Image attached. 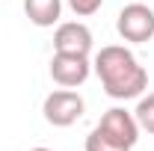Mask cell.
Wrapping results in <instances>:
<instances>
[{"label": "cell", "mask_w": 154, "mask_h": 151, "mask_svg": "<svg viewBox=\"0 0 154 151\" xmlns=\"http://www.w3.org/2000/svg\"><path fill=\"white\" fill-rule=\"evenodd\" d=\"M98 80L104 86V92L116 101H131L148 89V71L139 65L134 51H128L125 45H107L101 48L92 59Z\"/></svg>", "instance_id": "obj_1"}, {"label": "cell", "mask_w": 154, "mask_h": 151, "mask_svg": "<svg viewBox=\"0 0 154 151\" xmlns=\"http://www.w3.org/2000/svg\"><path fill=\"white\" fill-rule=\"evenodd\" d=\"M116 30L131 45L151 42L154 39V9H148L145 3H128L116 18Z\"/></svg>", "instance_id": "obj_2"}, {"label": "cell", "mask_w": 154, "mask_h": 151, "mask_svg": "<svg viewBox=\"0 0 154 151\" xmlns=\"http://www.w3.org/2000/svg\"><path fill=\"white\" fill-rule=\"evenodd\" d=\"M83 110H86V104H83V98L74 89H54L42 104L45 122L54 125V128H71L83 116Z\"/></svg>", "instance_id": "obj_3"}, {"label": "cell", "mask_w": 154, "mask_h": 151, "mask_svg": "<svg viewBox=\"0 0 154 151\" xmlns=\"http://www.w3.org/2000/svg\"><path fill=\"white\" fill-rule=\"evenodd\" d=\"M92 74V62L89 57H77V54H54L51 57V77L62 89H77L83 86Z\"/></svg>", "instance_id": "obj_4"}, {"label": "cell", "mask_w": 154, "mask_h": 151, "mask_svg": "<svg viewBox=\"0 0 154 151\" xmlns=\"http://www.w3.org/2000/svg\"><path fill=\"white\" fill-rule=\"evenodd\" d=\"M54 54H77L89 57L92 54V33L80 21H65L54 33Z\"/></svg>", "instance_id": "obj_5"}, {"label": "cell", "mask_w": 154, "mask_h": 151, "mask_svg": "<svg viewBox=\"0 0 154 151\" xmlns=\"http://www.w3.org/2000/svg\"><path fill=\"white\" fill-rule=\"evenodd\" d=\"M98 128L107 131L110 136H116L119 142H125L128 148H134L136 142H139V125H136L134 113H128L125 107H113V110H107V113L101 116Z\"/></svg>", "instance_id": "obj_6"}, {"label": "cell", "mask_w": 154, "mask_h": 151, "mask_svg": "<svg viewBox=\"0 0 154 151\" xmlns=\"http://www.w3.org/2000/svg\"><path fill=\"white\" fill-rule=\"evenodd\" d=\"M24 15L36 27H54L62 15V0H24Z\"/></svg>", "instance_id": "obj_7"}, {"label": "cell", "mask_w": 154, "mask_h": 151, "mask_svg": "<svg viewBox=\"0 0 154 151\" xmlns=\"http://www.w3.org/2000/svg\"><path fill=\"white\" fill-rule=\"evenodd\" d=\"M86 151H131V148L95 125V128H92V133L86 136Z\"/></svg>", "instance_id": "obj_8"}, {"label": "cell", "mask_w": 154, "mask_h": 151, "mask_svg": "<svg viewBox=\"0 0 154 151\" xmlns=\"http://www.w3.org/2000/svg\"><path fill=\"white\" fill-rule=\"evenodd\" d=\"M134 119H136V125H139V131H145V133L154 136V92L139 95V104H136V110H134Z\"/></svg>", "instance_id": "obj_9"}, {"label": "cell", "mask_w": 154, "mask_h": 151, "mask_svg": "<svg viewBox=\"0 0 154 151\" xmlns=\"http://www.w3.org/2000/svg\"><path fill=\"white\" fill-rule=\"evenodd\" d=\"M68 6H71V12H74V15L89 18V15H95L98 9L104 6V0H68Z\"/></svg>", "instance_id": "obj_10"}, {"label": "cell", "mask_w": 154, "mask_h": 151, "mask_svg": "<svg viewBox=\"0 0 154 151\" xmlns=\"http://www.w3.org/2000/svg\"><path fill=\"white\" fill-rule=\"evenodd\" d=\"M30 151H54V148H42V145H38V148H30Z\"/></svg>", "instance_id": "obj_11"}]
</instances>
